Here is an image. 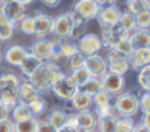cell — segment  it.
Listing matches in <instances>:
<instances>
[{"mask_svg":"<svg viewBox=\"0 0 150 132\" xmlns=\"http://www.w3.org/2000/svg\"><path fill=\"white\" fill-rule=\"evenodd\" d=\"M65 77L63 71L59 69L54 62H46L42 64V66L29 78V82L40 91V93H46L50 91L52 87L55 85V82Z\"/></svg>","mask_w":150,"mask_h":132,"instance_id":"6da1fadb","label":"cell"},{"mask_svg":"<svg viewBox=\"0 0 150 132\" xmlns=\"http://www.w3.org/2000/svg\"><path fill=\"white\" fill-rule=\"evenodd\" d=\"M20 79L15 74L0 75V104L12 111L18 104Z\"/></svg>","mask_w":150,"mask_h":132,"instance_id":"7a4b0ae2","label":"cell"},{"mask_svg":"<svg viewBox=\"0 0 150 132\" xmlns=\"http://www.w3.org/2000/svg\"><path fill=\"white\" fill-rule=\"evenodd\" d=\"M113 108L121 118H133L138 114L140 99L132 93H121L115 101Z\"/></svg>","mask_w":150,"mask_h":132,"instance_id":"3957f363","label":"cell"},{"mask_svg":"<svg viewBox=\"0 0 150 132\" xmlns=\"http://www.w3.org/2000/svg\"><path fill=\"white\" fill-rule=\"evenodd\" d=\"M52 91L58 96V98L63 99V101H73L74 96L80 91L78 85L73 81L70 75H65L62 77L55 85L52 87Z\"/></svg>","mask_w":150,"mask_h":132,"instance_id":"277c9868","label":"cell"},{"mask_svg":"<svg viewBox=\"0 0 150 132\" xmlns=\"http://www.w3.org/2000/svg\"><path fill=\"white\" fill-rule=\"evenodd\" d=\"M107 67H108L109 73L124 75L130 67L129 58L127 56L121 54V53L111 50L108 53V56H107Z\"/></svg>","mask_w":150,"mask_h":132,"instance_id":"5b68a950","label":"cell"},{"mask_svg":"<svg viewBox=\"0 0 150 132\" xmlns=\"http://www.w3.org/2000/svg\"><path fill=\"white\" fill-rule=\"evenodd\" d=\"M101 85H103V90L108 93L111 96L120 95L125 88V78L124 75L113 74V73L108 71L101 78Z\"/></svg>","mask_w":150,"mask_h":132,"instance_id":"8992f818","label":"cell"},{"mask_svg":"<svg viewBox=\"0 0 150 132\" xmlns=\"http://www.w3.org/2000/svg\"><path fill=\"white\" fill-rule=\"evenodd\" d=\"M101 46H103L101 39L93 33H88V34H86V36H83L82 39L79 40V44H78L79 52L83 53L86 57L98 54V52L101 49Z\"/></svg>","mask_w":150,"mask_h":132,"instance_id":"52a82bcc","label":"cell"},{"mask_svg":"<svg viewBox=\"0 0 150 132\" xmlns=\"http://www.w3.org/2000/svg\"><path fill=\"white\" fill-rule=\"evenodd\" d=\"M121 15L122 12L117 5H111V7L101 8L96 19L103 28H112V26H116L119 24Z\"/></svg>","mask_w":150,"mask_h":132,"instance_id":"ba28073f","label":"cell"},{"mask_svg":"<svg viewBox=\"0 0 150 132\" xmlns=\"http://www.w3.org/2000/svg\"><path fill=\"white\" fill-rule=\"evenodd\" d=\"M32 53L42 61H50L57 53V45L49 40H38L30 48Z\"/></svg>","mask_w":150,"mask_h":132,"instance_id":"9c48e42d","label":"cell"},{"mask_svg":"<svg viewBox=\"0 0 150 132\" xmlns=\"http://www.w3.org/2000/svg\"><path fill=\"white\" fill-rule=\"evenodd\" d=\"M74 25L71 23L70 17H69V13H62V15L57 16L54 19V24H53V32L52 33L57 34L58 37H71L74 34Z\"/></svg>","mask_w":150,"mask_h":132,"instance_id":"30bf717a","label":"cell"},{"mask_svg":"<svg viewBox=\"0 0 150 132\" xmlns=\"http://www.w3.org/2000/svg\"><path fill=\"white\" fill-rule=\"evenodd\" d=\"M86 69L90 71L91 77L93 78H103L104 75L108 73V67H107V61L99 54L90 56L86 57Z\"/></svg>","mask_w":150,"mask_h":132,"instance_id":"8fae6325","label":"cell"},{"mask_svg":"<svg viewBox=\"0 0 150 132\" xmlns=\"http://www.w3.org/2000/svg\"><path fill=\"white\" fill-rule=\"evenodd\" d=\"M73 8H75V9L80 13V16H82L86 21L96 19L101 9L95 0H78L73 5Z\"/></svg>","mask_w":150,"mask_h":132,"instance_id":"7c38bea8","label":"cell"},{"mask_svg":"<svg viewBox=\"0 0 150 132\" xmlns=\"http://www.w3.org/2000/svg\"><path fill=\"white\" fill-rule=\"evenodd\" d=\"M129 33H127L125 31H122L120 28V25L117 24L116 26H112V28H103V33H101V42L105 48H111L113 49L115 44L119 41L122 37H128Z\"/></svg>","mask_w":150,"mask_h":132,"instance_id":"4fadbf2b","label":"cell"},{"mask_svg":"<svg viewBox=\"0 0 150 132\" xmlns=\"http://www.w3.org/2000/svg\"><path fill=\"white\" fill-rule=\"evenodd\" d=\"M34 23H36V32L34 36H37L38 39L47 36L49 33L53 32V24H54V19L49 15L45 13H37L34 16Z\"/></svg>","mask_w":150,"mask_h":132,"instance_id":"5bb4252c","label":"cell"},{"mask_svg":"<svg viewBox=\"0 0 150 132\" xmlns=\"http://www.w3.org/2000/svg\"><path fill=\"white\" fill-rule=\"evenodd\" d=\"M40 91L32 85L30 82H23L20 83V87H18V103L20 104H29L33 101L41 98L40 95Z\"/></svg>","mask_w":150,"mask_h":132,"instance_id":"9a60e30c","label":"cell"},{"mask_svg":"<svg viewBox=\"0 0 150 132\" xmlns=\"http://www.w3.org/2000/svg\"><path fill=\"white\" fill-rule=\"evenodd\" d=\"M1 12L4 13L8 20H11L12 23H17V21H21L25 17V5L15 0V1L7 3V4L3 5Z\"/></svg>","mask_w":150,"mask_h":132,"instance_id":"2e32d148","label":"cell"},{"mask_svg":"<svg viewBox=\"0 0 150 132\" xmlns=\"http://www.w3.org/2000/svg\"><path fill=\"white\" fill-rule=\"evenodd\" d=\"M129 64L134 70H141L150 65V48H138L134 49L129 57Z\"/></svg>","mask_w":150,"mask_h":132,"instance_id":"e0dca14e","label":"cell"},{"mask_svg":"<svg viewBox=\"0 0 150 132\" xmlns=\"http://www.w3.org/2000/svg\"><path fill=\"white\" fill-rule=\"evenodd\" d=\"M42 64H44V61L40 60L37 56H34L33 53L30 52L26 54V57L23 60V62H21V65L18 67H20V70L23 71V74H25L28 78H30L32 75L42 66Z\"/></svg>","mask_w":150,"mask_h":132,"instance_id":"ac0fdd59","label":"cell"},{"mask_svg":"<svg viewBox=\"0 0 150 132\" xmlns=\"http://www.w3.org/2000/svg\"><path fill=\"white\" fill-rule=\"evenodd\" d=\"M29 52H26V49L24 46H20V45H13V46L8 48L7 52L4 54V58L9 65L12 66H20L23 60L26 57Z\"/></svg>","mask_w":150,"mask_h":132,"instance_id":"d6986e66","label":"cell"},{"mask_svg":"<svg viewBox=\"0 0 150 132\" xmlns=\"http://www.w3.org/2000/svg\"><path fill=\"white\" fill-rule=\"evenodd\" d=\"M134 49L138 48H150V32L148 29H134L132 34H129Z\"/></svg>","mask_w":150,"mask_h":132,"instance_id":"ffe728a7","label":"cell"},{"mask_svg":"<svg viewBox=\"0 0 150 132\" xmlns=\"http://www.w3.org/2000/svg\"><path fill=\"white\" fill-rule=\"evenodd\" d=\"M71 104H73L74 108L79 112L80 111H87V110H90L93 104V96L80 90L79 93L74 96L73 101H71Z\"/></svg>","mask_w":150,"mask_h":132,"instance_id":"44dd1931","label":"cell"},{"mask_svg":"<svg viewBox=\"0 0 150 132\" xmlns=\"http://www.w3.org/2000/svg\"><path fill=\"white\" fill-rule=\"evenodd\" d=\"M78 122H79V128L80 131L84 130H93L96 127V116L93 112H91L90 110L87 111H80L78 112Z\"/></svg>","mask_w":150,"mask_h":132,"instance_id":"7402d4cb","label":"cell"},{"mask_svg":"<svg viewBox=\"0 0 150 132\" xmlns=\"http://www.w3.org/2000/svg\"><path fill=\"white\" fill-rule=\"evenodd\" d=\"M116 124H117V118L113 116V114H112L108 115V116L98 118L95 130L98 132H115Z\"/></svg>","mask_w":150,"mask_h":132,"instance_id":"603a6c76","label":"cell"},{"mask_svg":"<svg viewBox=\"0 0 150 132\" xmlns=\"http://www.w3.org/2000/svg\"><path fill=\"white\" fill-rule=\"evenodd\" d=\"M34 115L32 112L30 107L28 104H20L18 103L15 108L12 110V118H13V122L15 123H21V122H25V120L32 119Z\"/></svg>","mask_w":150,"mask_h":132,"instance_id":"cb8c5ba5","label":"cell"},{"mask_svg":"<svg viewBox=\"0 0 150 132\" xmlns=\"http://www.w3.org/2000/svg\"><path fill=\"white\" fill-rule=\"evenodd\" d=\"M15 23L8 20L3 12H0V41H7L13 36Z\"/></svg>","mask_w":150,"mask_h":132,"instance_id":"d4e9b609","label":"cell"},{"mask_svg":"<svg viewBox=\"0 0 150 132\" xmlns=\"http://www.w3.org/2000/svg\"><path fill=\"white\" fill-rule=\"evenodd\" d=\"M112 50H115V52H117V53H121V54L127 56V57L129 58L130 56H132V53L134 52V46H133L129 36H128V37H122V39H120L119 41L115 44V46H113Z\"/></svg>","mask_w":150,"mask_h":132,"instance_id":"484cf974","label":"cell"},{"mask_svg":"<svg viewBox=\"0 0 150 132\" xmlns=\"http://www.w3.org/2000/svg\"><path fill=\"white\" fill-rule=\"evenodd\" d=\"M128 12L132 15H138L145 11H150V0H128L127 1Z\"/></svg>","mask_w":150,"mask_h":132,"instance_id":"4316f807","label":"cell"},{"mask_svg":"<svg viewBox=\"0 0 150 132\" xmlns=\"http://www.w3.org/2000/svg\"><path fill=\"white\" fill-rule=\"evenodd\" d=\"M119 25L122 31H125L127 33L130 34V32H133L134 29H137V24H136V16L132 15L130 12H124L120 17Z\"/></svg>","mask_w":150,"mask_h":132,"instance_id":"83f0119b","label":"cell"},{"mask_svg":"<svg viewBox=\"0 0 150 132\" xmlns=\"http://www.w3.org/2000/svg\"><path fill=\"white\" fill-rule=\"evenodd\" d=\"M66 120H67V115H66L65 112L61 111V110H53L49 115L47 122H49L54 128H57V130L59 131L61 128L65 127Z\"/></svg>","mask_w":150,"mask_h":132,"instance_id":"f1b7e54d","label":"cell"},{"mask_svg":"<svg viewBox=\"0 0 150 132\" xmlns=\"http://www.w3.org/2000/svg\"><path fill=\"white\" fill-rule=\"evenodd\" d=\"M70 77L73 78V81L78 85V87L82 88L86 83L88 82V79L91 78V74L86 67H80V69H76V70H73L70 74Z\"/></svg>","mask_w":150,"mask_h":132,"instance_id":"f546056e","label":"cell"},{"mask_svg":"<svg viewBox=\"0 0 150 132\" xmlns=\"http://www.w3.org/2000/svg\"><path fill=\"white\" fill-rule=\"evenodd\" d=\"M38 130V119L32 118L21 123H15V132H37Z\"/></svg>","mask_w":150,"mask_h":132,"instance_id":"4dcf8cb0","label":"cell"},{"mask_svg":"<svg viewBox=\"0 0 150 132\" xmlns=\"http://www.w3.org/2000/svg\"><path fill=\"white\" fill-rule=\"evenodd\" d=\"M101 90H103L101 79L100 78H93V77H91L90 79H88V82L82 87V91H84V93L90 94V95H92V96Z\"/></svg>","mask_w":150,"mask_h":132,"instance_id":"1f68e13d","label":"cell"},{"mask_svg":"<svg viewBox=\"0 0 150 132\" xmlns=\"http://www.w3.org/2000/svg\"><path fill=\"white\" fill-rule=\"evenodd\" d=\"M57 48H58L59 54L65 58H71L74 54H76V53L79 52L78 45L73 44V42H59V44L57 45Z\"/></svg>","mask_w":150,"mask_h":132,"instance_id":"d6a6232c","label":"cell"},{"mask_svg":"<svg viewBox=\"0 0 150 132\" xmlns=\"http://www.w3.org/2000/svg\"><path fill=\"white\" fill-rule=\"evenodd\" d=\"M137 81H138V83H140V86L146 93H150V65L142 67V69L138 71Z\"/></svg>","mask_w":150,"mask_h":132,"instance_id":"836d02e7","label":"cell"},{"mask_svg":"<svg viewBox=\"0 0 150 132\" xmlns=\"http://www.w3.org/2000/svg\"><path fill=\"white\" fill-rule=\"evenodd\" d=\"M20 29L25 34H34L36 32V23H34V16H25L20 21Z\"/></svg>","mask_w":150,"mask_h":132,"instance_id":"e575fe53","label":"cell"},{"mask_svg":"<svg viewBox=\"0 0 150 132\" xmlns=\"http://www.w3.org/2000/svg\"><path fill=\"white\" fill-rule=\"evenodd\" d=\"M133 128H134V122L132 118H120L117 119L115 132H133Z\"/></svg>","mask_w":150,"mask_h":132,"instance_id":"d590c367","label":"cell"},{"mask_svg":"<svg viewBox=\"0 0 150 132\" xmlns=\"http://www.w3.org/2000/svg\"><path fill=\"white\" fill-rule=\"evenodd\" d=\"M136 24L138 29H148L150 28V11H145L136 15Z\"/></svg>","mask_w":150,"mask_h":132,"instance_id":"8d00e7d4","label":"cell"},{"mask_svg":"<svg viewBox=\"0 0 150 132\" xmlns=\"http://www.w3.org/2000/svg\"><path fill=\"white\" fill-rule=\"evenodd\" d=\"M28 106L30 107V110H32L34 116H40V115H42L45 111H46V102L41 98L37 99V101H33L32 103H29Z\"/></svg>","mask_w":150,"mask_h":132,"instance_id":"74e56055","label":"cell"},{"mask_svg":"<svg viewBox=\"0 0 150 132\" xmlns=\"http://www.w3.org/2000/svg\"><path fill=\"white\" fill-rule=\"evenodd\" d=\"M111 98L112 96L109 95L108 93H105L104 90L99 91L98 94L93 95V104L96 107L99 106H105V104H111Z\"/></svg>","mask_w":150,"mask_h":132,"instance_id":"f35d334b","label":"cell"},{"mask_svg":"<svg viewBox=\"0 0 150 132\" xmlns=\"http://www.w3.org/2000/svg\"><path fill=\"white\" fill-rule=\"evenodd\" d=\"M86 66V56L83 53L78 52L76 54H74L73 57L70 58V67H71V71L76 69H80V67H84Z\"/></svg>","mask_w":150,"mask_h":132,"instance_id":"ab89813d","label":"cell"},{"mask_svg":"<svg viewBox=\"0 0 150 132\" xmlns=\"http://www.w3.org/2000/svg\"><path fill=\"white\" fill-rule=\"evenodd\" d=\"M69 17H70V20H71V23H73V25H74V28L76 29V28H79L80 25H83V24L86 23V20L80 16V13L78 12L75 8H71V11L69 12Z\"/></svg>","mask_w":150,"mask_h":132,"instance_id":"60d3db41","label":"cell"},{"mask_svg":"<svg viewBox=\"0 0 150 132\" xmlns=\"http://www.w3.org/2000/svg\"><path fill=\"white\" fill-rule=\"evenodd\" d=\"M65 127L70 128V130H73L74 132H79V131H80V128H79V122H78V115H76V114L67 115V120H66Z\"/></svg>","mask_w":150,"mask_h":132,"instance_id":"b9f144b4","label":"cell"},{"mask_svg":"<svg viewBox=\"0 0 150 132\" xmlns=\"http://www.w3.org/2000/svg\"><path fill=\"white\" fill-rule=\"evenodd\" d=\"M140 110H142L144 114L150 112V93H145L140 99Z\"/></svg>","mask_w":150,"mask_h":132,"instance_id":"7bdbcfd3","label":"cell"},{"mask_svg":"<svg viewBox=\"0 0 150 132\" xmlns=\"http://www.w3.org/2000/svg\"><path fill=\"white\" fill-rule=\"evenodd\" d=\"M0 132H15V122L7 119L0 120Z\"/></svg>","mask_w":150,"mask_h":132,"instance_id":"ee69618b","label":"cell"},{"mask_svg":"<svg viewBox=\"0 0 150 132\" xmlns=\"http://www.w3.org/2000/svg\"><path fill=\"white\" fill-rule=\"evenodd\" d=\"M37 132H58L57 128H54L47 120H38V130Z\"/></svg>","mask_w":150,"mask_h":132,"instance_id":"f6af8a7d","label":"cell"},{"mask_svg":"<svg viewBox=\"0 0 150 132\" xmlns=\"http://www.w3.org/2000/svg\"><path fill=\"white\" fill-rule=\"evenodd\" d=\"M96 115H98V118L112 115V106H111V104H105V106L96 107Z\"/></svg>","mask_w":150,"mask_h":132,"instance_id":"bcb514c9","label":"cell"},{"mask_svg":"<svg viewBox=\"0 0 150 132\" xmlns=\"http://www.w3.org/2000/svg\"><path fill=\"white\" fill-rule=\"evenodd\" d=\"M99 4L100 8H105V7H111V5L116 4V0H95Z\"/></svg>","mask_w":150,"mask_h":132,"instance_id":"7dc6e473","label":"cell"},{"mask_svg":"<svg viewBox=\"0 0 150 132\" xmlns=\"http://www.w3.org/2000/svg\"><path fill=\"white\" fill-rule=\"evenodd\" d=\"M11 110L7 108L5 106H3V104H0V120H4L8 118V114H9Z\"/></svg>","mask_w":150,"mask_h":132,"instance_id":"c3c4849f","label":"cell"},{"mask_svg":"<svg viewBox=\"0 0 150 132\" xmlns=\"http://www.w3.org/2000/svg\"><path fill=\"white\" fill-rule=\"evenodd\" d=\"M133 132H150V130H148V128H146L142 123H138V124H134Z\"/></svg>","mask_w":150,"mask_h":132,"instance_id":"681fc988","label":"cell"},{"mask_svg":"<svg viewBox=\"0 0 150 132\" xmlns=\"http://www.w3.org/2000/svg\"><path fill=\"white\" fill-rule=\"evenodd\" d=\"M142 123L144 126H145L148 130H150V112H148V114H144V116H142Z\"/></svg>","mask_w":150,"mask_h":132,"instance_id":"f907efd6","label":"cell"},{"mask_svg":"<svg viewBox=\"0 0 150 132\" xmlns=\"http://www.w3.org/2000/svg\"><path fill=\"white\" fill-rule=\"evenodd\" d=\"M42 3H44L45 5H47V7H55V5L59 4L61 0H41Z\"/></svg>","mask_w":150,"mask_h":132,"instance_id":"816d5d0a","label":"cell"},{"mask_svg":"<svg viewBox=\"0 0 150 132\" xmlns=\"http://www.w3.org/2000/svg\"><path fill=\"white\" fill-rule=\"evenodd\" d=\"M16 1H18V3H21L23 5H28V4H30L33 0H16Z\"/></svg>","mask_w":150,"mask_h":132,"instance_id":"f5cc1de1","label":"cell"},{"mask_svg":"<svg viewBox=\"0 0 150 132\" xmlns=\"http://www.w3.org/2000/svg\"><path fill=\"white\" fill-rule=\"evenodd\" d=\"M58 132H74V131L70 130V128H67V127H63V128H61Z\"/></svg>","mask_w":150,"mask_h":132,"instance_id":"db71d44e","label":"cell"},{"mask_svg":"<svg viewBox=\"0 0 150 132\" xmlns=\"http://www.w3.org/2000/svg\"><path fill=\"white\" fill-rule=\"evenodd\" d=\"M79 132H98V131L93 128V130H84V131H79Z\"/></svg>","mask_w":150,"mask_h":132,"instance_id":"11a10c76","label":"cell"},{"mask_svg":"<svg viewBox=\"0 0 150 132\" xmlns=\"http://www.w3.org/2000/svg\"><path fill=\"white\" fill-rule=\"evenodd\" d=\"M3 4H7V3H11V1H15V0H1Z\"/></svg>","mask_w":150,"mask_h":132,"instance_id":"9f6ffc18","label":"cell"},{"mask_svg":"<svg viewBox=\"0 0 150 132\" xmlns=\"http://www.w3.org/2000/svg\"><path fill=\"white\" fill-rule=\"evenodd\" d=\"M0 61H1V56H0Z\"/></svg>","mask_w":150,"mask_h":132,"instance_id":"6f0895ef","label":"cell"}]
</instances>
